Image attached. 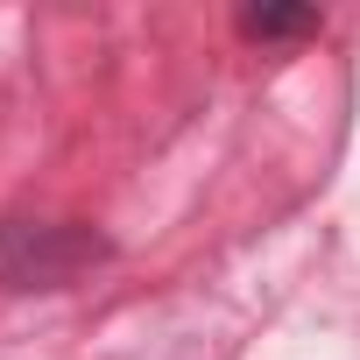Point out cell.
<instances>
[{"mask_svg":"<svg viewBox=\"0 0 360 360\" xmlns=\"http://www.w3.org/2000/svg\"><path fill=\"white\" fill-rule=\"evenodd\" d=\"M106 262V240L71 219H0V283L8 290H64Z\"/></svg>","mask_w":360,"mask_h":360,"instance_id":"cell-1","label":"cell"},{"mask_svg":"<svg viewBox=\"0 0 360 360\" xmlns=\"http://www.w3.org/2000/svg\"><path fill=\"white\" fill-rule=\"evenodd\" d=\"M318 29H325V15H318V8H248V15H240V36H255V43L318 36Z\"/></svg>","mask_w":360,"mask_h":360,"instance_id":"cell-2","label":"cell"}]
</instances>
